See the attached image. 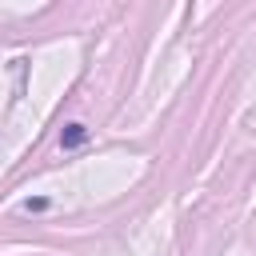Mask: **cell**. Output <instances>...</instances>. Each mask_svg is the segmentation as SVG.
<instances>
[{"label":"cell","mask_w":256,"mask_h":256,"mask_svg":"<svg viewBox=\"0 0 256 256\" xmlns=\"http://www.w3.org/2000/svg\"><path fill=\"white\" fill-rule=\"evenodd\" d=\"M84 136H88V132H84V124H68V132H64V140H60V144H64V148H80V144H84Z\"/></svg>","instance_id":"1"}]
</instances>
